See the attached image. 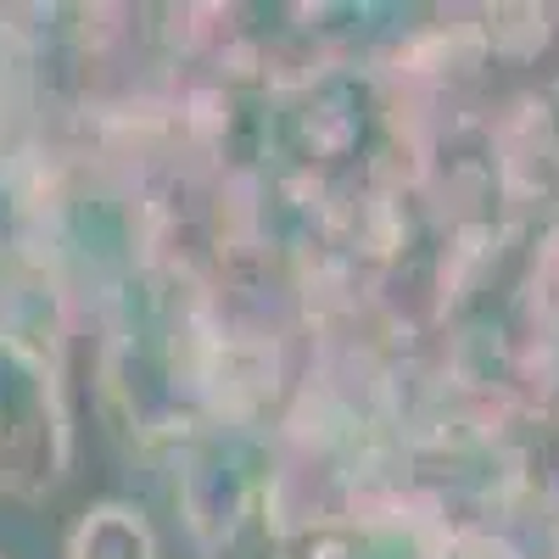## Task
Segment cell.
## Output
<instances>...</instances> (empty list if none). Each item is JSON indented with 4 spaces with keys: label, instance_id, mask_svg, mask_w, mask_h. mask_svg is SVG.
Returning <instances> with one entry per match:
<instances>
[{
    "label": "cell",
    "instance_id": "2",
    "mask_svg": "<svg viewBox=\"0 0 559 559\" xmlns=\"http://www.w3.org/2000/svg\"><path fill=\"white\" fill-rule=\"evenodd\" d=\"M62 559H157V532L134 503L107 498V503H90L73 521Z\"/></svg>",
    "mask_w": 559,
    "mask_h": 559
},
{
    "label": "cell",
    "instance_id": "1",
    "mask_svg": "<svg viewBox=\"0 0 559 559\" xmlns=\"http://www.w3.org/2000/svg\"><path fill=\"white\" fill-rule=\"evenodd\" d=\"M73 459L62 292L23 247H0V492L45 498Z\"/></svg>",
    "mask_w": 559,
    "mask_h": 559
}]
</instances>
